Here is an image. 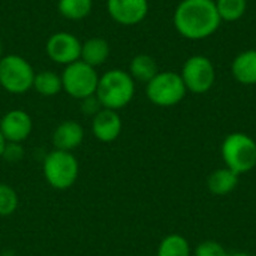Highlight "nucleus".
Segmentation results:
<instances>
[{
  "instance_id": "1",
  "label": "nucleus",
  "mask_w": 256,
  "mask_h": 256,
  "mask_svg": "<svg viewBox=\"0 0 256 256\" xmlns=\"http://www.w3.org/2000/svg\"><path fill=\"white\" fill-rule=\"evenodd\" d=\"M172 22L180 36L202 40L218 32L222 20L214 0H182L174 10Z\"/></svg>"
},
{
  "instance_id": "2",
  "label": "nucleus",
  "mask_w": 256,
  "mask_h": 256,
  "mask_svg": "<svg viewBox=\"0 0 256 256\" xmlns=\"http://www.w3.org/2000/svg\"><path fill=\"white\" fill-rule=\"evenodd\" d=\"M135 96V81L128 70L110 69L99 76L96 98L102 108L118 111L130 104Z\"/></svg>"
},
{
  "instance_id": "3",
  "label": "nucleus",
  "mask_w": 256,
  "mask_h": 256,
  "mask_svg": "<svg viewBox=\"0 0 256 256\" xmlns=\"http://www.w3.org/2000/svg\"><path fill=\"white\" fill-rule=\"evenodd\" d=\"M42 172L46 183L52 189L66 190L75 184L80 174V164L72 152L54 148L45 156Z\"/></svg>"
},
{
  "instance_id": "4",
  "label": "nucleus",
  "mask_w": 256,
  "mask_h": 256,
  "mask_svg": "<svg viewBox=\"0 0 256 256\" xmlns=\"http://www.w3.org/2000/svg\"><path fill=\"white\" fill-rule=\"evenodd\" d=\"M222 158L226 168L236 174H244L256 166V142L243 132L230 134L222 142Z\"/></svg>"
},
{
  "instance_id": "5",
  "label": "nucleus",
  "mask_w": 256,
  "mask_h": 256,
  "mask_svg": "<svg viewBox=\"0 0 256 256\" xmlns=\"http://www.w3.org/2000/svg\"><path fill=\"white\" fill-rule=\"evenodd\" d=\"M33 66L20 54H6L0 58V87L10 94H24L33 88Z\"/></svg>"
},
{
  "instance_id": "6",
  "label": "nucleus",
  "mask_w": 256,
  "mask_h": 256,
  "mask_svg": "<svg viewBox=\"0 0 256 256\" xmlns=\"http://www.w3.org/2000/svg\"><path fill=\"white\" fill-rule=\"evenodd\" d=\"M60 76L63 92H66L74 99L82 100L96 94L100 75L98 74L96 68H92L82 60H78L64 66Z\"/></svg>"
},
{
  "instance_id": "7",
  "label": "nucleus",
  "mask_w": 256,
  "mask_h": 256,
  "mask_svg": "<svg viewBox=\"0 0 256 256\" xmlns=\"http://www.w3.org/2000/svg\"><path fill=\"white\" fill-rule=\"evenodd\" d=\"M186 92L188 90L180 74L171 70L158 72L156 76L146 84V94L148 100L164 108L180 104L186 96Z\"/></svg>"
},
{
  "instance_id": "8",
  "label": "nucleus",
  "mask_w": 256,
  "mask_h": 256,
  "mask_svg": "<svg viewBox=\"0 0 256 256\" xmlns=\"http://www.w3.org/2000/svg\"><path fill=\"white\" fill-rule=\"evenodd\" d=\"M180 76L188 92L202 94L213 87L216 80V70L208 57L196 54L189 57L183 63Z\"/></svg>"
},
{
  "instance_id": "9",
  "label": "nucleus",
  "mask_w": 256,
  "mask_h": 256,
  "mask_svg": "<svg viewBox=\"0 0 256 256\" xmlns=\"http://www.w3.org/2000/svg\"><path fill=\"white\" fill-rule=\"evenodd\" d=\"M81 45L82 42L74 33L56 32L46 39L45 52L51 62L62 64V66H68L80 60Z\"/></svg>"
},
{
  "instance_id": "10",
  "label": "nucleus",
  "mask_w": 256,
  "mask_h": 256,
  "mask_svg": "<svg viewBox=\"0 0 256 256\" xmlns=\"http://www.w3.org/2000/svg\"><path fill=\"white\" fill-rule=\"evenodd\" d=\"M150 10L148 0H106V12L120 26H136L142 22Z\"/></svg>"
},
{
  "instance_id": "11",
  "label": "nucleus",
  "mask_w": 256,
  "mask_h": 256,
  "mask_svg": "<svg viewBox=\"0 0 256 256\" xmlns=\"http://www.w3.org/2000/svg\"><path fill=\"white\" fill-rule=\"evenodd\" d=\"M33 130V120L24 110H10L0 118V132L6 142L22 144Z\"/></svg>"
},
{
  "instance_id": "12",
  "label": "nucleus",
  "mask_w": 256,
  "mask_h": 256,
  "mask_svg": "<svg viewBox=\"0 0 256 256\" xmlns=\"http://www.w3.org/2000/svg\"><path fill=\"white\" fill-rule=\"evenodd\" d=\"M123 129L122 117L117 111L100 108L92 117V134L100 142H112L116 141Z\"/></svg>"
},
{
  "instance_id": "13",
  "label": "nucleus",
  "mask_w": 256,
  "mask_h": 256,
  "mask_svg": "<svg viewBox=\"0 0 256 256\" xmlns=\"http://www.w3.org/2000/svg\"><path fill=\"white\" fill-rule=\"evenodd\" d=\"M84 141V128L75 120L62 122L52 132V146L56 150L74 152Z\"/></svg>"
},
{
  "instance_id": "14",
  "label": "nucleus",
  "mask_w": 256,
  "mask_h": 256,
  "mask_svg": "<svg viewBox=\"0 0 256 256\" xmlns=\"http://www.w3.org/2000/svg\"><path fill=\"white\" fill-rule=\"evenodd\" d=\"M232 76L243 86L256 84V50L240 52L231 64Z\"/></svg>"
},
{
  "instance_id": "15",
  "label": "nucleus",
  "mask_w": 256,
  "mask_h": 256,
  "mask_svg": "<svg viewBox=\"0 0 256 256\" xmlns=\"http://www.w3.org/2000/svg\"><path fill=\"white\" fill-rule=\"evenodd\" d=\"M110 52H111V50H110L108 40L104 38L94 36V38H90L86 42H82L80 60L90 64L92 68H99L108 60Z\"/></svg>"
},
{
  "instance_id": "16",
  "label": "nucleus",
  "mask_w": 256,
  "mask_h": 256,
  "mask_svg": "<svg viewBox=\"0 0 256 256\" xmlns=\"http://www.w3.org/2000/svg\"><path fill=\"white\" fill-rule=\"evenodd\" d=\"M237 184H238V174H236L226 166L213 171L207 180L208 190L218 196L231 194L237 188Z\"/></svg>"
},
{
  "instance_id": "17",
  "label": "nucleus",
  "mask_w": 256,
  "mask_h": 256,
  "mask_svg": "<svg viewBox=\"0 0 256 256\" xmlns=\"http://www.w3.org/2000/svg\"><path fill=\"white\" fill-rule=\"evenodd\" d=\"M129 75L134 78V81L138 82H148L152 78L156 76L159 72L156 60L148 54H136L130 63H129Z\"/></svg>"
},
{
  "instance_id": "18",
  "label": "nucleus",
  "mask_w": 256,
  "mask_h": 256,
  "mask_svg": "<svg viewBox=\"0 0 256 256\" xmlns=\"http://www.w3.org/2000/svg\"><path fill=\"white\" fill-rule=\"evenodd\" d=\"M33 88L45 98H52L63 90L62 76L54 70H39L34 74Z\"/></svg>"
},
{
  "instance_id": "19",
  "label": "nucleus",
  "mask_w": 256,
  "mask_h": 256,
  "mask_svg": "<svg viewBox=\"0 0 256 256\" xmlns=\"http://www.w3.org/2000/svg\"><path fill=\"white\" fill-rule=\"evenodd\" d=\"M93 0H58V14L70 21H81L92 14Z\"/></svg>"
},
{
  "instance_id": "20",
  "label": "nucleus",
  "mask_w": 256,
  "mask_h": 256,
  "mask_svg": "<svg viewBox=\"0 0 256 256\" xmlns=\"http://www.w3.org/2000/svg\"><path fill=\"white\" fill-rule=\"evenodd\" d=\"M158 256H190L189 242L180 234L166 236L158 248Z\"/></svg>"
},
{
  "instance_id": "21",
  "label": "nucleus",
  "mask_w": 256,
  "mask_h": 256,
  "mask_svg": "<svg viewBox=\"0 0 256 256\" xmlns=\"http://www.w3.org/2000/svg\"><path fill=\"white\" fill-rule=\"evenodd\" d=\"M214 4L220 20L226 22L238 21L248 10V0H214Z\"/></svg>"
},
{
  "instance_id": "22",
  "label": "nucleus",
  "mask_w": 256,
  "mask_h": 256,
  "mask_svg": "<svg viewBox=\"0 0 256 256\" xmlns=\"http://www.w3.org/2000/svg\"><path fill=\"white\" fill-rule=\"evenodd\" d=\"M18 208V194L8 183H0V216L6 218Z\"/></svg>"
},
{
  "instance_id": "23",
  "label": "nucleus",
  "mask_w": 256,
  "mask_h": 256,
  "mask_svg": "<svg viewBox=\"0 0 256 256\" xmlns=\"http://www.w3.org/2000/svg\"><path fill=\"white\" fill-rule=\"evenodd\" d=\"M195 256H228V254L218 242L207 240L198 244V248L195 249Z\"/></svg>"
},
{
  "instance_id": "24",
  "label": "nucleus",
  "mask_w": 256,
  "mask_h": 256,
  "mask_svg": "<svg viewBox=\"0 0 256 256\" xmlns=\"http://www.w3.org/2000/svg\"><path fill=\"white\" fill-rule=\"evenodd\" d=\"M24 158V148L20 142H6L2 159L9 164H18Z\"/></svg>"
},
{
  "instance_id": "25",
  "label": "nucleus",
  "mask_w": 256,
  "mask_h": 256,
  "mask_svg": "<svg viewBox=\"0 0 256 256\" xmlns=\"http://www.w3.org/2000/svg\"><path fill=\"white\" fill-rule=\"evenodd\" d=\"M100 108H102V106H100V104H99L96 94H94V96H90V98H86V99L81 100V110H82L86 114L92 116V117H93Z\"/></svg>"
},
{
  "instance_id": "26",
  "label": "nucleus",
  "mask_w": 256,
  "mask_h": 256,
  "mask_svg": "<svg viewBox=\"0 0 256 256\" xmlns=\"http://www.w3.org/2000/svg\"><path fill=\"white\" fill-rule=\"evenodd\" d=\"M4 146H6V141H4V138H3V135H2V132H0V158H2V154H3Z\"/></svg>"
},
{
  "instance_id": "27",
  "label": "nucleus",
  "mask_w": 256,
  "mask_h": 256,
  "mask_svg": "<svg viewBox=\"0 0 256 256\" xmlns=\"http://www.w3.org/2000/svg\"><path fill=\"white\" fill-rule=\"evenodd\" d=\"M228 256H252L249 255V254H246V252H236V254H231V255Z\"/></svg>"
},
{
  "instance_id": "28",
  "label": "nucleus",
  "mask_w": 256,
  "mask_h": 256,
  "mask_svg": "<svg viewBox=\"0 0 256 256\" xmlns=\"http://www.w3.org/2000/svg\"><path fill=\"white\" fill-rule=\"evenodd\" d=\"M3 57V45H2V40H0V58Z\"/></svg>"
},
{
  "instance_id": "29",
  "label": "nucleus",
  "mask_w": 256,
  "mask_h": 256,
  "mask_svg": "<svg viewBox=\"0 0 256 256\" xmlns=\"http://www.w3.org/2000/svg\"><path fill=\"white\" fill-rule=\"evenodd\" d=\"M255 50H256V48H255Z\"/></svg>"
}]
</instances>
